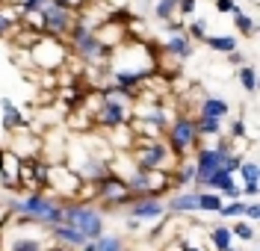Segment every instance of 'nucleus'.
Listing matches in <instances>:
<instances>
[{
    "label": "nucleus",
    "mask_w": 260,
    "mask_h": 251,
    "mask_svg": "<svg viewBox=\"0 0 260 251\" xmlns=\"http://www.w3.org/2000/svg\"><path fill=\"white\" fill-rule=\"evenodd\" d=\"M166 201V213L169 216H195L198 213V192L192 189H180V192H172Z\"/></svg>",
    "instance_id": "f3484780"
},
{
    "label": "nucleus",
    "mask_w": 260,
    "mask_h": 251,
    "mask_svg": "<svg viewBox=\"0 0 260 251\" xmlns=\"http://www.w3.org/2000/svg\"><path fill=\"white\" fill-rule=\"evenodd\" d=\"M133 198L130 195L127 184L121 181V177H115V174H107L104 181H98L95 184V204L107 213V210H118V207H124L127 201Z\"/></svg>",
    "instance_id": "6e6552de"
},
{
    "label": "nucleus",
    "mask_w": 260,
    "mask_h": 251,
    "mask_svg": "<svg viewBox=\"0 0 260 251\" xmlns=\"http://www.w3.org/2000/svg\"><path fill=\"white\" fill-rule=\"evenodd\" d=\"M74 18H77V12L62 9L59 3H53V0H50L48 6L39 12V21H42V35H50V39L65 42V35H68V30H71Z\"/></svg>",
    "instance_id": "1a4fd4ad"
},
{
    "label": "nucleus",
    "mask_w": 260,
    "mask_h": 251,
    "mask_svg": "<svg viewBox=\"0 0 260 251\" xmlns=\"http://www.w3.org/2000/svg\"><path fill=\"white\" fill-rule=\"evenodd\" d=\"M175 248H178V251H207V245H201V242H192V239L186 236V239H180Z\"/></svg>",
    "instance_id": "c9c22d12"
},
{
    "label": "nucleus",
    "mask_w": 260,
    "mask_h": 251,
    "mask_svg": "<svg viewBox=\"0 0 260 251\" xmlns=\"http://www.w3.org/2000/svg\"><path fill=\"white\" fill-rule=\"evenodd\" d=\"M192 118H195V130H198V139H201V142H213V139L225 136V121L201 118V116H192Z\"/></svg>",
    "instance_id": "5701e85b"
},
{
    "label": "nucleus",
    "mask_w": 260,
    "mask_h": 251,
    "mask_svg": "<svg viewBox=\"0 0 260 251\" xmlns=\"http://www.w3.org/2000/svg\"><path fill=\"white\" fill-rule=\"evenodd\" d=\"M222 204H225V198L219 192H207V189L198 192V213H204V216H219Z\"/></svg>",
    "instance_id": "cd10ccee"
},
{
    "label": "nucleus",
    "mask_w": 260,
    "mask_h": 251,
    "mask_svg": "<svg viewBox=\"0 0 260 251\" xmlns=\"http://www.w3.org/2000/svg\"><path fill=\"white\" fill-rule=\"evenodd\" d=\"M130 118H133V98L118 92V89H104L101 92V106L95 113V130H118V127H127Z\"/></svg>",
    "instance_id": "f03ea898"
},
{
    "label": "nucleus",
    "mask_w": 260,
    "mask_h": 251,
    "mask_svg": "<svg viewBox=\"0 0 260 251\" xmlns=\"http://www.w3.org/2000/svg\"><path fill=\"white\" fill-rule=\"evenodd\" d=\"M65 48H68V56L77 59L83 68H107L110 50L98 42L95 30L89 24H83L80 18H74L71 30L65 35Z\"/></svg>",
    "instance_id": "f257e3e1"
},
{
    "label": "nucleus",
    "mask_w": 260,
    "mask_h": 251,
    "mask_svg": "<svg viewBox=\"0 0 260 251\" xmlns=\"http://www.w3.org/2000/svg\"><path fill=\"white\" fill-rule=\"evenodd\" d=\"M213 9H216L219 15H231V12L237 9V0H213Z\"/></svg>",
    "instance_id": "f704fd0d"
},
{
    "label": "nucleus",
    "mask_w": 260,
    "mask_h": 251,
    "mask_svg": "<svg viewBox=\"0 0 260 251\" xmlns=\"http://www.w3.org/2000/svg\"><path fill=\"white\" fill-rule=\"evenodd\" d=\"M53 3H59L62 9H71V12H80L86 6V0H53Z\"/></svg>",
    "instance_id": "e433bc0d"
},
{
    "label": "nucleus",
    "mask_w": 260,
    "mask_h": 251,
    "mask_svg": "<svg viewBox=\"0 0 260 251\" xmlns=\"http://www.w3.org/2000/svg\"><path fill=\"white\" fill-rule=\"evenodd\" d=\"M80 184H83V177L74 171V168H68L65 163H56V166L48 168V192L53 195V198L74 201Z\"/></svg>",
    "instance_id": "0eeeda50"
},
{
    "label": "nucleus",
    "mask_w": 260,
    "mask_h": 251,
    "mask_svg": "<svg viewBox=\"0 0 260 251\" xmlns=\"http://www.w3.org/2000/svg\"><path fill=\"white\" fill-rule=\"evenodd\" d=\"M80 251H127V239L121 234H101L98 239H89Z\"/></svg>",
    "instance_id": "412c9836"
},
{
    "label": "nucleus",
    "mask_w": 260,
    "mask_h": 251,
    "mask_svg": "<svg viewBox=\"0 0 260 251\" xmlns=\"http://www.w3.org/2000/svg\"><path fill=\"white\" fill-rule=\"evenodd\" d=\"M65 145H68V136L62 130H45L42 133V154H39V160L48 163V166L65 163Z\"/></svg>",
    "instance_id": "dca6fc26"
},
{
    "label": "nucleus",
    "mask_w": 260,
    "mask_h": 251,
    "mask_svg": "<svg viewBox=\"0 0 260 251\" xmlns=\"http://www.w3.org/2000/svg\"><path fill=\"white\" fill-rule=\"evenodd\" d=\"M162 142L172 148V154H175L178 160H189V157L195 154V148L201 145L198 130H195V118L189 116V113H178V116L166 124Z\"/></svg>",
    "instance_id": "20e7f679"
},
{
    "label": "nucleus",
    "mask_w": 260,
    "mask_h": 251,
    "mask_svg": "<svg viewBox=\"0 0 260 251\" xmlns=\"http://www.w3.org/2000/svg\"><path fill=\"white\" fill-rule=\"evenodd\" d=\"M195 12H198V0H178V18L180 21L195 18Z\"/></svg>",
    "instance_id": "473e14b6"
},
{
    "label": "nucleus",
    "mask_w": 260,
    "mask_h": 251,
    "mask_svg": "<svg viewBox=\"0 0 260 251\" xmlns=\"http://www.w3.org/2000/svg\"><path fill=\"white\" fill-rule=\"evenodd\" d=\"M154 18L162 24L178 18V0H154Z\"/></svg>",
    "instance_id": "c756f323"
},
{
    "label": "nucleus",
    "mask_w": 260,
    "mask_h": 251,
    "mask_svg": "<svg viewBox=\"0 0 260 251\" xmlns=\"http://www.w3.org/2000/svg\"><path fill=\"white\" fill-rule=\"evenodd\" d=\"M204 236H207V251H228L231 245H234L231 228H228L225 222L207 225V228H204Z\"/></svg>",
    "instance_id": "6ab92c4d"
},
{
    "label": "nucleus",
    "mask_w": 260,
    "mask_h": 251,
    "mask_svg": "<svg viewBox=\"0 0 260 251\" xmlns=\"http://www.w3.org/2000/svg\"><path fill=\"white\" fill-rule=\"evenodd\" d=\"M195 181V166L192 157L189 160H178V166L172 168V186H180V189H189V184Z\"/></svg>",
    "instance_id": "393cba45"
},
{
    "label": "nucleus",
    "mask_w": 260,
    "mask_h": 251,
    "mask_svg": "<svg viewBox=\"0 0 260 251\" xmlns=\"http://www.w3.org/2000/svg\"><path fill=\"white\" fill-rule=\"evenodd\" d=\"M248 251H257V248H254V245H251V248H248Z\"/></svg>",
    "instance_id": "a19ab883"
},
{
    "label": "nucleus",
    "mask_w": 260,
    "mask_h": 251,
    "mask_svg": "<svg viewBox=\"0 0 260 251\" xmlns=\"http://www.w3.org/2000/svg\"><path fill=\"white\" fill-rule=\"evenodd\" d=\"M231 228V236H234V242H257V225H251V222H245V219H237V222H231L228 225Z\"/></svg>",
    "instance_id": "b1692460"
},
{
    "label": "nucleus",
    "mask_w": 260,
    "mask_h": 251,
    "mask_svg": "<svg viewBox=\"0 0 260 251\" xmlns=\"http://www.w3.org/2000/svg\"><path fill=\"white\" fill-rule=\"evenodd\" d=\"M183 33H186L195 45H198V42H204V39L210 35V24H207V18H198V15H195V18H189V21H183Z\"/></svg>",
    "instance_id": "c85d7f7f"
},
{
    "label": "nucleus",
    "mask_w": 260,
    "mask_h": 251,
    "mask_svg": "<svg viewBox=\"0 0 260 251\" xmlns=\"http://www.w3.org/2000/svg\"><path fill=\"white\" fill-rule=\"evenodd\" d=\"M201 45H207V48L213 50V53H234V50H240V39L234 33H210Z\"/></svg>",
    "instance_id": "4be33fe9"
},
{
    "label": "nucleus",
    "mask_w": 260,
    "mask_h": 251,
    "mask_svg": "<svg viewBox=\"0 0 260 251\" xmlns=\"http://www.w3.org/2000/svg\"><path fill=\"white\" fill-rule=\"evenodd\" d=\"M243 219H245V222H251V225H257V222H260V201L257 198H245Z\"/></svg>",
    "instance_id": "2f4dec72"
},
{
    "label": "nucleus",
    "mask_w": 260,
    "mask_h": 251,
    "mask_svg": "<svg viewBox=\"0 0 260 251\" xmlns=\"http://www.w3.org/2000/svg\"><path fill=\"white\" fill-rule=\"evenodd\" d=\"M62 222L77 228L86 239H98L107 234V213L98 204H80V201H62Z\"/></svg>",
    "instance_id": "7ed1b4c3"
},
{
    "label": "nucleus",
    "mask_w": 260,
    "mask_h": 251,
    "mask_svg": "<svg viewBox=\"0 0 260 251\" xmlns=\"http://www.w3.org/2000/svg\"><path fill=\"white\" fill-rule=\"evenodd\" d=\"M234 177H240L237 184H240V189H243V198H257V192H260V166H257V160H254V148L243 157V163H240V168H237Z\"/></svg>",
    "instance_id": "4468645a"
},
{
    "label": "nucleus",
    "mask_w": 260,
    "mask_h": 251,
    "mask_svg": "<svg viewBox=\"0 0 260 251\" xmlns=\"http://www.w3.org/2000/svg\"><path fill=\"white\" fill-rule=\"evenodd\" d=\"M234 113V106H231V100L222 98V95H210V92H204L201 98L195 100L192 113L189 116H201V118H216V121H228Z\"/></svg>",
    "instance_id": "9b49d317"
},
{
    "label": "nucleus",
    "mask_w": 260,
    "mask_h": 251,
    "mask_svg": "<svg viewBox=\"0 0 260 251\" xmlns=\"http://www.w3.org/2000/svg\"><path fill=\"white\" fill-rule=\"evenodd\" d=\"M48 239H50V242H56V245H62V248H68V251H80L83 245L89 242L77 228H71V225H65V222L48 228Z\"/></svg>",
    "instance_id": "a211bd4d"
},
{
    "label": "nucleus",
    "mask_w": 260,
    "mask_h": 251,
    "mask_svg": "<svg viewBox=\"0 0 260 251\" xmlns=\"http://www.w3.org/2000/svg\"><path fill=\"white\" fill-rule=\"evenodd\" d=\"M18 27V9L12 3L0 0V39H9Z\"/></svg>",
    "instance_id": "a878e982"
},
{
    "label": "nucleus",
    "mask_w": 260,
    "mask_h": 251,
    "mask_svg": "<svg viewBox=\"0 0 260 251\" xmlns=\"http://www.w3.org/2000/svg\"><path fill=\"white\" fill-rule=\"evenodd\" d=\"M32 116L24 113L12 98H0V127L6 133H15V130H27L30 127Z\"/></svg>",
    "instance_id": "2eb2a0df"
},
{
    "label": "nucleus",
    "mask_w": 260,
    "mask_h": 251,
    "mask_svg": "<svg viewBox=\"0 0 260 251\" xmlns=\"http://www.w3.org/2000/svg\"><path fill=\"white\" fill-rule=\"evenodd\" d=\"M130 157L139 171H169L178 166V157L162 139H136V145L130 148Z\"/></svg>",
    "instance_id": "39448f33"
},
{
    "label": "nucleus",
    "mask_w": 260,
    "mask_h": 251,
    "mask_svg": "<svg viewBox=\"0 0 260 251\" xmlns=\"http://www.w3.org/2000/svg\"><path fill=\"white\" fill-rule=\"evenodd\" d=\"M130 3L133 0H101V6L107 12H124V9H130Z\"/></svg>",
    "instance_id": "72a5a7b5"
},
{
    "label": "nucleus",
    "mask_w": 260,
    "mask_h": 251,
    "mask_svg": "<svg viewBox=\"0 0 260 251\" xmlns=\"http://www.w3.org/2000/svg\"><path fill=\"white\" fill-rule=\"evenodd\" d=\"M6 148L12 151L18 160H39V154H42V133H32L30 127L27 130H15V133H9V145Z\"/></svg>",
    "instance_id": "ddd939ff"
},
{
    "label": "nucleus",
    "mask_w": 260,
    "mask_h": 251,
    "mask_svg": "<svg viewBox=\"0 0 260 251\" xmlns=\"http://www.w3.org/2000/svg\"><path fill=\"white\" fill-rule=\"evenodd\" d=\"M237 83H240V89L248 98H254V92H257V68L251 65V62L240 65L237 68Z\"/></svg>",
    "instance_id": "bb28decb"
},
{
    "label": "nucleus",
    "mask_w": 260,
    "mask_h": 251,
    "mask_svg": "<svg viewBox=\"0 0 260 251\" xmlns=\"http://www.w3.org/2000/svg\"><path fill=\"white\" fill-rule=\"evenodd\" d=\"M142 228H145V225H142V222H136V219L124 216V231H127V234H139V231H142Z\"/></svg>",
    "instance_id": "58836bf2"
},
{
    "label": "nucleus",
    "mask_w": 260,
    "mask_h": 251,
    "mask_svg": "<svg viewBox=\"0 0 260 251\" xmlns=\"http://www.w3.org/2000/svg\"><path fill=\"white\" fill-rule=\"evenodd\" d=\"M124 216L136 219V222H142V225H148V222H160V219H166L169 213H166V201L162 198H154V195H139V198H130L127 204H124Z\"/></svg>",
    "instance_id": "9d476101"
},
{
    "label": "nucleus",
    "mask_w": 260,
    "mask_h": 251,
    "mask_svg": "<svg viewBox=\"0 0 260 251\" xmlns=\"http://www.w3.org/2000/svg\"><path fill=\"white\" fill-rule=\"evenodd\" d=\"M157 53H160V56H172V59H178V62H186V59L195 56V42L183 33V30H178V33H166Z\"/></svg>",
    "instance_id": "f8f14e48"
},
{
    "label": "nucleus",
    "mask_w": 260,
    "mask_h": 251,
    "mask_svg": "<svg viewBox=\"0 0 260 251\" xmlns=\"http://www.w3.org/2000/svg\"><path fill=\"white\" fill-rule=\"evenodd\" d=\"M228 62H231V65H245V62H248V56H245L243 50H234V53H228Z\"/></svg>",
    "instance_id": "4c0bfd02"
},
{
    "label": "nucleus",
    "mask_w": 260,
    "mask_h": 251,
    "mask_svg": "<svg viewBox=\"0 0 260 251\" xmlns=\"http://www.w3.org/2000/svg\"><path fill=\"white\" fill-rule=\"evenodd\" d=\"M243 210H245V198L225 201L222 210H219V219H222V222H237V219H243Z\"/></svg>",
    "instance_id": "7c9ffc66"
},
{
    "label": "nucleus",
    "mask_w": 260,
    "mask_h": 251,
    "mask_svg": "<svg viewBox=\"0 0 260 251\" xmlns=\"http://www.w3.org/2000/svg\"><path fill=\"white\" fill-rule=\"evenodd\" d=\"M6 3H9V0H6Z\"/></svg>",
    "instance_id": "79ce46f5"
},
{
    "label": "nucleus",
    "mask_w": 260,
    "mask_h": 251,
    "mask_svg": "<svg viewBox=\"0 0 260 251\" xmlns=\"http://www.w3.org/2000/svg\"><path fill=\"white\" fill-rule=\"evenodd\" d=\"M251 6H257V0H251Z\"/></svg>",
    "instance_id": "ea45409f"
},
{
    "label": "nucleus",
    "mask_w": 260,
    "mask_h": 251,
    "mask_svg": "<svg viewBox=\"0 0 260 251\" xmlns=\"http://www.w3.org/2000/svg\"><path fill=\"white\" fill-rule=\"evenodd\" d=\"M30 62L42 74H56V71H62L68 65V48H65V42H59V39L42 35L30 48Z\"/></svg>",
    "instance_id": "423d86ee"
},
{
    "label": "nucleus",
    "mask_w": 260,
    "mask_h": 251,
    "mask_svg": "<svg viewBox=\"0 0 260 251\" xmlns=\"http://www.w3.org/2000/svg\"><path fill=\"white\" fill-rule=\"evenodd\" d=\"M231 21H234V30L240 33V39H254L257 35V12H245L237 3V9L231 12Z\"/></svg>",
    "instance_id": "aec40b11"
}]
</instances>
